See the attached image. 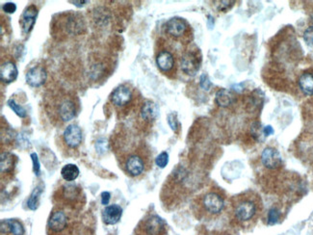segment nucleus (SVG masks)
<instances>
[{
	"mask_svg": "<svg viewBox=\"0 0 313 235\" xmlns=\"http://www.w3.org/2000/svg\"><path fill=\"white\" fill-rule=\"evenodd\" d=\"M129 142V143H124L119 133L114 140L113 146L120 169L127 176L137 179L151 167V154L143 144L133 146Z\"/></svg>",
	"mask_w": 313,
	"mask_h": 235,
	"instance_id": "obj_1",
	"label": "nucleus"
},
{
	"mask_svg": "<svg viewBox=\"0 0 313 235\" xmlns=\"http://www.w3.org/2000/svg\"><path fill=\"white\" fill-rule=\"evenodd\" d=\"M48 119L54 125L71 122L77 114V97L64 89L50 90L44 98Z\"/></svg>",
	"mask_w": 313,
	"mask_h": 235,
	"instance_id": "obj_2",
	"label": "nucleus"
},
{
	"mask_svg": "<svg viewBox=\"0 0 313 235\" xmlns=\"http://www.w3.org/2000/svg\"><path fill=\"white\" fill-rule=\"evenodd\" d=\"M52 200L56 208L74 213L82 210L85 206L86 195L80 185L67 182L57 188Z\"/></svg>",
	"mask_w": 313,
	"mask_h": 235,
	"instance_id": "obj_3",
	"label": "nucleus"
},
{
	"mask_svg": "<svg viewBox=\"0 0 313 235\" xmlns=\"http://www.w3.org/2000/svg\"><path fill=\"white\" fill-rule=\"evenodd\" d=\"M164 32L168 37L169 41L190 46L193 40V30L191 25L182 17H172L164 25Z\"/></svg>",
	"mask_w": 313,
	"mask_h": 235,
	"instance_id": "obj_4",
	"label": "nucleus"
},
{
	"mask_svg": "<svg viewBox=\"0 0 313 235\" xmlns=\"http://www.w3.org/2000/svg\"><path fill=\"white\" fill-rule=\"evenodd\" d=\"M72 212L54 207L50 213L47 225L48 235H72L74 231V222Z\"/></svg>",
	"mask_w": 313,
	"mask_h": 235,
	"instance_id": "obj_5",
	"label": "nucleus"
},
{
	"mask_svg": "<svg viewBox=\"0 0 313 235\" xmlns=\"http://www.w3.org/2000/svg\"><path fill=\"white\" fill-rule=\"evenodd\" d=\"M174 50L168 41H161L158 42V48L155 51V61L159 71L171 78L176 76L177 71V59Z\"/></svg>",
	"mask_w": 313,
	"mask_h": 235,
	"instance_id": "obj_6",
	"label": "nucleus"
},
{
	"mask_svg": "<svg viewBox=\"0 0 313 235\" xmlns=\"http://www.w3.org/2000/svg\"><path fill=\"white\" fill-rule=\"evenodd\" d=\"M258 204L257 198L254 196H237L236 201L233 205V213L235 219L241 223L249 222L257 216Z\"/></svg>",
	"mask_w": 313,
	"mask_h": 235,
	"instance_id": "obj_7",
	"label": "nucleus"
},
{
	"mask_svg": "<svg viewBox=\"0 0 313 235\" xmlns=\"http://www.w3.org/2000/svg\"><path fill=\"white\" fill-rule=\"evenodd\" d=\"M201 57V50L198 47L194 45L186 47L179 58V63L182 72L190 76L196 75L201 69L202 61Z\"/></svg>",
	"mask_w": 313,
	"mask_h": 235,
	"instance_id": "obj_8",
	"label": "nucleus"
},
{
	"mask_svg": "<svg viewBox=\"0 0 313 235\" xmlns=\"http://www.w3.org/2000/svg\"><path fill=\"white\" fill-rule=\"evenodd\" d=\"M199 207L201 213L207 217L219 215L225 208V201L216 192H207L200 198Z\"/></svg>",
	"mask_w": 313,
	"mask_h": 235,
	"instance_id": "obj_9",
	"label": "nucleus"
},
{
	"mask_svg": "<svg viewBox=\"0 0 313 235\" xmlns=\"http://www.w3.org/2000/svg\"><path fill=\"white\" fill-rule=\"evenodd\" d=\"M134 92L127 84L115 88L110 95V102L118 112L128 111L133 103Z\"/></svg>",
	"mask_w": 313,
	"mask_h": 235,
	"instance_id": "obj_10",
	"label": "nucleus"
},
{
	"mask_svg": "<svg viewBox=\"0 0 313 235\" xmlns=\"http://www.w3.org/2000/svg\"><path fill=\"white\" fill-rule=\"evenodd\" d=\"M166 226L158 216H150L143 220L137 228L136 235H165Z\"/></svg>",
	"mask_w": 313,
	"mask_h": 235,
	"instance_id": "obj_11",
	"label": "nucleus"
},
{
	"mask_svg": "<svg viewBox=\"0 0 313 235\" xmlns=\"http://www.w3.org/2000/svg\"><path fill=\"white\" fill-rule=\"evenodd\" d=\"M62 144L67 151H76L82 143V130L77 124H70L62 134Z\"/></svg>",
	"mask_w": 313,
	"mask_h": 235,
	"instance_id": "obj_12",
	"label": "nucleus"
},
{
	"mask_svg": "<svg viewBox=\"0 0 313 235\" xmlns=\"http://www.w3.org/2000/svg\"><path fill=\"white\" fill-rule=\"evenodd\" d=\"M25 79L26 83L34 88H39L43 86L48 79V73L46 68L40 64L33 66L27 71Z\"/></svg>",
	"mask_w": 313,
	"mask_h": 235,
	"instance_id": "obj_13",
	"label": "nucleus"
},
{
	"mask_svg": "<svg viewBox=\"0 0 313 235\" xmlns=\"http://www.w3.org/2000/svg\"><path fill=\"white\" fill-rule=\"evenodd\" d=\"M37 16H38V8L36 5L31 4L24 9V13L19 19V25L25 34H28L32 31L33 27L36 24Z\"/></svg>",
	"mask_w": 313,
	"mask_h": 235,
	"instance_id": "obj_14",
	"label": "nucleus"
},
{
	"mask_svg": "<svg viewBox=\"0 0 313 235\" xmlns=\"http://www.w3.org/2000/svg\"><path fill=\"white\" fill-rule=\"evenodd\" d=\"M17 74H18V71H17L16 63L13 60L7 59L1 63L0 79L3 83L8 84L11 82L15 81L17 77Z\"/></svg>",
	"mask_w": 313,
	"mask_h": 235,
	"instance_id": "obj_15",
	"label": "nucleus"
},
{
	"mask_svg": "<svg viewBox=\"0 0 313 235\" xmlns=\"http://www.w3.org/2000/svg\"><path fill=\"white\" fill-rule=\"evenodd\" d=\"M157 115L158 107L154 102L151 100H145L142 103L139 110V119L141 122H144L145 124L152 123L157 118Z\"/></svg>",
	"mask_w": 313,
	"mask_h": 235,
	"instance_id": "obj_16",
	"label": "nucleus"
},
{
	"mask_svg": "<svg viewBox=\"0 0 313 235\" xmlns=\"http://www.w3.org/2000/svg\"><path fill=\"white\" fill-rule=\"evenodd\" d=\"M16 155L10 153H2L1 154V159H0V172H1V178L3 179L4 176L7 179L11 177L15 169H16Z\"/></svg>",
	"mask_w": 313,
	"mask_h": 235,
	"instance_id": "obj_17",
	"label": "nucleus"
},
{
	"mask_svg": "<svg viewBox=\"0 0 313 235\" xmlns=\"http://www.w3.org/2000/svg\"><path fill=\"white\" fill-rule=\"evenodd\" d=\"M261 161L266 168L277 169L281 166V155L273 147H266L261 154Z\"/></svg>",
	"mask_w": 313,
	"mask_h": 235,
	"instance_id": "obj_18",
	"label": "nucleus"
},
{
	"mask_svg": "<svg viewBox=\"0 0 313 235\" xmlns=\"http://www.w3.org/2000/svg\"><path fill=\"white\" fill-rule=\"evenodd\" d=\"M0 229H1V234L25 235L24 226L17 220H2Z\"/></svg>",
	"mask_w": 313,
	"mask_h": 235,
	"instance_id": "obj_19",
	"label": "nucleus"
},
{
	"mask_svg": "<svg viewBox=\"0 0 313 235\" xmlns=\"http://www.w3.org/2000/svg\"><path fill=\"white\" fill-rule=\"evenodd\" d=\"M122 215V209L118 204H112L106 206L102 210V220L106 225L117 224Z\"/></svg>",
	"mask_w": 313,
	"mask_h": 235,
	"instance_id": "obj_20",
	"label": "nucleus"
},
{
	"mask_svg": "<svg viewBox=\"0 0 313 235\" xmlns=\"http://www.w3.org/2000/svg\"><path fill=\"white\" fill-rule=\"evenodd\" d=\"M235 99H236V97L234 93L227 89L219 90L215 97L217 104L224 108L233 105V103L235 102Z\"/></svg>",
	"mask_w": 313,
	"mask_h": 235,
	"instance_id": "obj_21",
	"label": "nucleus"
},
{
	"mask_svg": "<svg viewBox=\"0 0 313 235\" xmlns=\"http://www.w3.org/2000/svg\"><path fill=\"white\" fill-rule=\"evenodd\" d=\"M61 176L67 182H72L78 178L79 169L74 164H67L61 170Z\"/></svg>",
	"mask_w": 313,
	"mask_h": 235,
	"instance_id": "obj_22",
	"label": "nucleus"
},
{
	"mask_svg": "<svg viewBox=\"0 0 313 235\" xmlns=\"http://www.w3.org/2000/svg\"><path fill=\"white\" fill-rule=\"evenodd\" d=\"M299 85L301 90L307 96L313 95V74L312 73H304L300 79Z\"/></svg>",
	"mask_w": 313,
	"mask_h": 235,
	"instance_id": "obj_23",
	"label": "nucleus"
},
{
	"mask_svg": "<svg viewBox=\"0 0 313 235\" xmlns=\"http://www.w3.org/2000/svg\"><path fill=\"white\" fill-rule=\"evenodd\" d=\"M43 192V189L40 187H37L35 188V190L33 191L32 194L30 196L28 202H27V205L28 207L31 209V210H35L37 207H38V204H39V200H40V196Z\"/></svg>",
	"mask_w": 313,
	"mask_h": 235,
	"instance_id": "obj_24",
	"label": "nucleus"
},
{
	"mask_svg": "<svg viewBox=\"0 0 313 235\" xmlns=\"http://www.w3.org/2000/svg\"><path fill=\"white\" fill-rule=\"evenodd\" d=\"M8 105L19 118H25L26 117V111L22 106L18 105L14 99L8 100Z\"/></svg>",
	"mask_w": 313,
	"mask_h": 235,
	"instance_id": "obj_25",
	"label": "nucleus"
},
{
	"mask_svg": "<svg viewBox=\"0 0 313 235\" xmlns=\"http://www.w3.org/2000/svg\"><path fill=\"white\" fill-rule=\"evenodd\" d=\"M155 163L159 168H165L169 163V154L166 152L161 153L155 159Z\"/></svg>",
	"mask_w": 313,
	"mask_h": 235,
	"instance_id": "obj_26",
	"label": "nucleus"
},
{
	"mask_svg": "<svg viewBox=\"0 0 313 235\" xmlns=\"http://www.w3.org/2000/svg\"><path fill=\"white\" fill-rule=\"evenodd\" d=\"M280 219V212L277 208H272L268 213V224L275 225Z\"/></svg>",
	"mask_w": 313,
	"mask_h": 235,
	"instance_id": "obj_27",
	"label": "nucleus"
},
{
	"mask_svg": "<svg viewBox=\"0 0 313 235\" xmlns=\"http://www.w3.org/2000/svg\"><path fill=\"white\" fill-rule=\"evenodd\" d=\"M168 123L169 125L171 126V129L174 130L175 132H177V130H178V126H179V123H178V121H177V114H169Z\"/></svg>",
	"mask_w": 313,
	"mask_h": 235,
	"instance_id": "obj_28",
	"label": "nucleus"
},
{
	"mask_svg": "<svg viewBox=\"0 0 313 235\" xmlns=\"http://www.w3.org/2000/svg\"><path fill=\"white\" fill-rule=\"evenodd\" d=\"M304 40L308 47L313 48V26L308 27L304 33Z\"/></svg>",
	"mask_w": 313,
	"mask_h": 235,
	"instance_id": "obj_29",
	"label": "nucleus"
},
{
	"mask_svg": "<svg viewBox=\"0 0 313 235\" xmlns=\"http://www.w3.org/2000/svg\"><path fill=\"white\" fill-rule=\"evenodd\" d=\"M2 9L7 14H14L16 12V5L15 3H13V2H7V3H5L3 5Z\"/></svg>",
	"mask_w": 313,
	"mask_h": 235,
	"instance_id": "obj_30",
	"label": "nucleus"
},
{
	"mask_svg": "<svg viewBox=\"0 0 313 235\" xmlns=\"http://www.w3.org/2000/svg\"><path fill=\"white\" fill-rule=\"evenodd\" d=\"M201 86L204 90H209L211 87V82L209 81L208 77L206 74H202L201 77Z\"/></svg>",
	"mask_w": 313,
	"mask_h": 235,
	"instance_id": "obj_31",
	"label": "nucleus"
},
{
	"mask_svg": "<svg viewBox=\"0 0 313 235\" xmlns=\"http://www.w3.org/2000/svg\"><path fill=\"white\" fill-rule=\"evenodd\" d=\"M31 157H32L33 163H34V172H35V174H36L37 176H39V173H40V164H39V160H38L37 154H31Z\"/></svg>",
	"mask_w": 313,
	"mask_h": 235,
	"instance_id": "obj_32",
	"label": "nucleus"
},
{
	"mask_svg": "<svg viewBox=\"0 0 313 235\" xmlns=\"http://www.w3.org/2000/svg\"><path fill=\"white\" fill-rule=\"evenodd\" d=\"M109 201H110V193L109 192H103L101 194V203H102V204L106 205V204H108Z\"/></svg>",
	"mask_w": 313,
	"mask_h": 235,
	"instance_id": "obj_33",
	"label": "nucleus"
},
{
	"mask_svg": "<svg viewBox=\"0 0 313 235\" xmlns=\"http://www.w3.org/2000/svg\"><path fill=\"white\" fill-rule=\"evenodd\" d=\"M263 133H264L265 136H270L274 133L273 127L271 125H268V126H265L263 129Z\"/></svg>",
	"mask_w": 313,
	"mask_h": 235,
	"instance_id": "obj_34",
	"label": "nucleus"
},
{
	"mask_svg": "<svg viewBox=\"0 0 313 235\" xmlns=\"http://www.w3.org/2000/svg\"><path fill=\"white\" fill-rule=\"evenodd\" d=\"M223 235H226V234H223Z\"/></svg>",
	"mask_w": 313,
	"mask_h": 235,
	"instance_id": "obj_35",
	"label": "nucleus"
}]
</instances>
